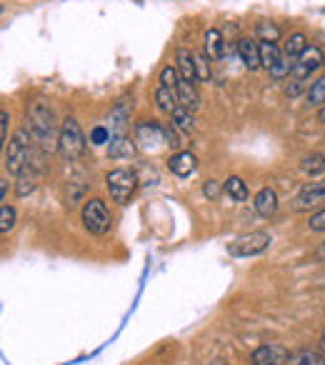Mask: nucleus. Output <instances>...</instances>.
Returning a JSON list of instances; mask_svg holds the SVG:
<instances>
[{"instance_id": "1", "label": "nucleus", "mask_w": 325, "mask_h": 365, "mask_svg": "<svg viewBox=\"0 0 325 365\" xmlns=\"http://www.w3.org/2000/svg\"><path fill=\"white\" fill-rule=\"evenodd\" d=\"M61 125L53 106L43 98H36L26 106V128L43 153H56L61 145Z\"/></svg>"}, {"instance_id": "2", "label": "nucleus", "mask_w": 325, "mask_h": 365, "mask_svg": "<svg viewBox=\"0 0 325 365\" xmlns=\"http://www.w3.org/2000/svg\"><path fill=\"white\" fill-rule=\"evenodd\" d=\"M36 148H38V143L33 140L28 128H21V130L11 138V143L6 145V170L11 173V175H21L26 168L43 170V158L38 155Z\"/></svg>"}, {"instance_id": "3", "label": "nucleus", "mask_w": 325, "mask_h": 365, "mask_svg": "<svg viewBox=\"0 0 325 365\" xmlns=\"http://www.w3.org/2000/svg\"><path fill=\"white\" fill-rule=\"evenodd\" d=\"M105 185L113 203L128 205L138 190V175L133 170H128V168H115V170H110L105 175Z\"/></svg>"}, {"instance_id": "4", "label": "nucleus", "mask_w": 325, "mask_h": 365, "mask_svg": "<svg viewBox=\"0 0 325 365\" xmlns=\"http://www.w3.org/2000/svg\"><path fill=\"white\" fill-rule=\"evenodd\" d=\"M81 218H83L86 230H88V233H93V235H105L108 230H110V225H113L110 210H108V205L103 203L100 198L86 200V205H83V210H81Z\"/></svg>"}, {"instance_id": "5", "label": "nucleus", "mask_w": 325, "mask_h": 365, "mask_svg": "<svg viewBox=\"0 0 325 365\" xmlns=\"http://www.w3.org/2000/svg\"><path fill=\"white\" fill-rule=\"evenodd\" d=\"M86 150V138H83L81 123L76 118H66L61 125V145H58V153H61L66 160H78Z\"/></svg>"}, {"instance_id": "6", "label": "nucleus", "mask_w": 325, "mask_h": 365, "mask_svg": "<svg viewBox=\"0 0 325 365\" xmlns=\"http://www.w3.org/2000/svg\"><path fill=\"white\" fill-rule=\"evenodd\" d=\"M273 238L265 230H253V233H245L240 238H235L233 243H228V253L233 258H253V255H260L270 248Z\"/></svg>"}, {"instance_id": "7", "label": "nucleus", "mask_w": 325, "mask_h": 365, "mask_svg": "<svg viewBox=\"0 0 325 365\" xmlns=\"http://www.w3.org/2000/svg\"><path fill=\"white\" fill-rule=\"evenodd\" d=\"M323 63H325L323 51H320V48H315V46H308L303 51V56L295 58L293 71H290V78H293V81H308V78L313 76V73L318 71Z\"/></svg>"}, {"instance_id": "8", "label": "nucleus", "mask_w": 325, "mask_h": 365, "mask_svg": "<svg viewBox=\"0 0 325 365\" xmlns=\"http://www.w3.org/2000/svg\"><path fill=\"white\" fill-rule=\"evenodd\" d=\"M290 205H293V210H298V213H305V210L325 205V182H308V185L295 195Z\"/></svg>"}, {"instance_id": "9", "label": "nucleus", "mask_w": 325, "mask_h": 365, "mask_svg": "<svg viewBox=\"0 0 325 365\" xmlns=\"http://www.w3.org/2000/svg\"><path fill=\"white\" fill-rule=\"evenodd\" d=\"M288 348L280 343H265L250 353V365H283L288 363Z\"/></svg>"}, {"instance_id": "10", "label": "nucleus", "mask_w": 325, "mask_h": 365, "mask_svg": "<svg viewBox=\"0 0 325 365\" xmlns=\"http://www.w3.org/2000/svg\"><path fill=\"white\" fill-rule=\"evenodd\" d=\"M130 113H133V98H120V101L113 106L110 110V118H108V123H110V135H125V128L128 123H130Z\"/></svg>"}, {"instance_id": "11", "label": "nucleus", "mask_w": 325, "mask_h": 365, "mask_svg": "<svg viewBox=\"0 0 325 365\" xmlns=\"http://www.w3.org/2000/svg\"><path fill=\"white\" fill-rule=\"evenodd\" d=\"M138 143H143L145 148H155L158 143L165 140V133H162V125L155 120H140L135 128Z\"/></svg>"}, {"instance_id": "12", "label": "nucleus", "mask_w": 325, "mask_h": 365, "mask_svg": "<svg viewBox=\"0 0 325 365\" xmlns=\"http://www.w3.org/2000/svg\"><path fill=\"white\" fill-rule=\"evenodd\" d=\"M238 56L248 71H258V68H263V63H260V43H255L253 38H240L238 41Z\"/></svg>"}, {"instance_id": "13", "label": "nucleus", "mask_w": 325, "mask_h": 365, "mask_svg": "<svg viewBox=\"0 0 325 365\" xmlns=\"http://www.w3.org/2000/svg\"><path fill=\"white\" fill-rule=\"evenodd\" d=\"M195 168H198V160H195V155L190 150L175 153V155H170V160H168V170L178 178H188L190 173H195Z\"/></svg>"}, {"instance_id": "14", "label": "nucleus", "mask_w": 325, "mask_h": 365, "mask_svg": "<svg viewBox=\"0 0 325 365\" xmlns=\"http://www.w3.org/2000/svg\"><path fill=\"white\" fill-rule=\"evenodd\" d=\"M253 205H255V213L258 215H263V218H273V215L278 213V193H275L273 188L258 190Z\"/></svg>"}, {"instance_id": "15", "label": "nucleus", "mask_w": 325, "mask_h": 365, "mask_svg": "<svg viewBox=\"0 0 325 365\" xmlns=\"http://www.w3.org/2000/svg\"><path fill=\"white\" fill-rule=\"evenodd\" d=\"M175 63H178L175 68H178V73H180V81L195 83V56L188 51V48H178Z\"/></svg>"}, {"instance_id": "16", "label": "nucleus", "mask_w": 325, "mask_h": 365, "mask_svg": "<svg viewBox=\"0 0 325 365\" xmlns=\"http://www.w3.org/2000/svg\"><path fill=\"white\" fill-rule=\"evenodd\" d=\"M205 56H208L210 61H220V58L225 56V41L218 28L205 31Z\"/></svg>"}, {"instance_id": "17", "label": "nucleus", "mask_w": 325, "mask_h": 365, "mask_svg": "<svg viewBox=\"0 0 325 365\" xmlns=\"http://www.w3.org/2000/svg\"><path fill=\"white\" fill-rule=\"evenodd\" d=\"M108 155H110L113 160L135 155V143H133L128 135H113L110 138V148H108Z\"/></svg>"}, {"instance_id": "18", "label": "nucleus", "mask_w": 325, "mask_h": 365, "mask_svg": "<svg viewBox=\"0 0 325 365\" xmlns=\"http://www.w3.org/2000/svg\"><path fill=\"white\" fill-rule=\"evenodd\" d=\"M285 365H325V355L318 353V350L300 348L288 355V363Z\"/></svg>"}, {"instance_id": "19", "label": "nucleus", "mask_w": 325, "mask_h": 365, "mask_svg": "<svg viewBox=\"0 0 325 365\" xmlns=\"http://www.w3.org/2000/svg\"><path fill=\"white\" fill-rule=\"evenodd\" d=\"M178 103L183 108H188V110H198L200 108V96H198V91H195V86L193 83H188V81H180L178 83Z\"/></svg>"}, {"instance_id": "20", "label": "nucleus", "mask_w": 325, "mask_h": 365, "mask_svg": "<svg viewBox=\"0 0 325 365\" xmlns=\"http://www.w3.org/2000/svg\"><path fill=\"white\" fill-rule=\"evenodd\" d=\"M155 106L160 108L162 113H168V115H173L175 113V108L180 106L178 103V93L175 91H170V88H158L155 91Z\"/></svg>"}, {"instance_id": "21", "label": "nucleus", "mask_w": 325, "mask_h": 365, "mask_svg": "<svg viewBox=\"0 0 325 365\" xmlns=\"http://www.w3.org/2000/svg\"><path fill=\"white\" fill-rule=\"evenodd\" d=\"M38 175H41V170H36V168H26V170L18 175V195L21 198H26V195H31L33 190L38 188Z\"/></svg>"}, {"instance_id": "22", "label": "nucleus", "mask_w": 325, "mask_h": 365, "mask_svg": "<svg viewBox=\"0 0 325 365\" xmlns=\"http://www.w3.org/2000/svg\"><path fill=\"white\" fill-rule=\"evenodd\" d=\"M223 190H225V193H228L233 200H238V203L248 200V185H245L243 178H238V175H230L228 180L223 182Z\"/></svg>"}, {"instance_id": "23", "label": "nucleus", "mask_w": 325, "mask_h": 365, "mask_svg": "<svg viewBox=\"0 0 325 365\" xmlns=\"http://www.w3.org/2000/svg\"><path fill=\"white\" fill-rule=\"evenodd\" d=\"M308 48V38H305V33H293V36L285 41L283 46V53L293 61V58H300L303 56V51Z\"/></svg>"}, {"instance_id": "24", "label": "nucleus", "mask_w": 325, "mask_h": 365, "mask_svg": "<svg viewBox=\"0 0 325 365\" xmlns=\"http://www.w3.org/2000/svg\"><path fill=\"white\" fill-rule=\"evenodd\" d=\"M300 168H303L305 175H320V173H325V155L323 153H310L300 160Z\"/></svg>"}, {"instance_id": "25", "label": "nucleus", "mask_w": 325, "mask_h": 365, "mask_svg": "<svg viewBox=\"0 0 325 365\" xmlns=\"http://www.w3.org/2000/svg\"><path fill=\"white\" fill-rule=\"evenodd\" d=\"M173 125L178 128V130H183V133H193V128H195V120H193V110H188V108H183V106H178L175 108V113L173 115Z\"/></svg>"}, {"instance_id": "26", "label": "nucleus", "mask_w": 325, "mask_h": 365, "mask_svg": "<svg viewBox=\"0 0 325 365\" xmlns=\"http://www.w3.org/2000/svg\"><path fill=\"white\" fill-rule=\"evenodd\" d=\"M280 56H283V51L278 48V43H260V63H263V68L270 71L280 61Z\"/></svg>"}, {"instance_id": "27", "label": "nucleus", "mask_w": 325, "mask_h": 365, "mask_svg": "<svg viewBox=\"0 0 325 365\" xmlns=\"http://www.w3.org/2000/svg\"><path fill=\"white\" fill-rule=\"evenodd\" d=\"M255 36L260 38V43H278L280 41V28L270 21H263L255 26Z\"/></svg>"}, {"instance_id": "28", "label": "nucleus", "mask_w": 325, "mask_h": 365, "mask_svg": "<svg viewBox=\"0 0 325 365\" xmlns=\"http://www.w3.org/2000/svg\"><path fill=\"white\" fill-rule=\"evenodd\" d=\"M16 228V208L8 203L0 205V233L8 235L11 230Z\"/></svg>"}, {"instance_id": "29", "label": "nucleus", "mask_w": 325, "mask_h": 365, "mask_svg": "<svg viewBox=\"0 0 325 365\" xmlns=\"http://www.w3.org/2000/svg\"><path fill=\"white\" fill-rule=\"evenodd\" d=\"M290 71H293V63H290V58L283 53V56H280V61L275 63L268 73H270V78H273V81H283V78L290 76Z\"/></svg>"}, {"instance_id": "30", "label": "nucleus", "mask_w": 325, "mask_h": 365, "mask_svg": "<svg viewBox=\"0 0 325 365\" xmlns=\"http://www.w3.org/2000/svg\"><path fill=\"white\" fill-rule=\"evenodd\" d=\"M308 103L310 106H325V76L310 86L308 91Z\"/></svg>"}, {"instance_id": "31", "label": "nucleus", "mask_w": 325, "mask_h": 365, "mask_svg": "<svg viewBox=\"0 0 325 365\" xmlns=\"http://www.w3.org/2000/svg\"><path fill=\"white\" fill-rule=\"evenodd\" d=\"M213 78L210 73V58L208 56H195V81L208 83Z\"/></svg>"}, {"instance_id": "32", "label": "nucleus", "mask_w": 325, "mask_h": 365, "mask_svg": "<svg viewBox=\"0 0 325 365\" xmlns=\"http://www.w3.org/2000/svg\"><path fill=\"white\" fill-rule=\"evenodd\" d=\"M178 83H180V73L178 68H162L160 71V86L162 88H170V91H178Z\"/></svg>"}, {"instance_id": "33", "label": "nucleus", "mask_w": 325, "mask_h": 365, "mask_svg": "<svg viewBox=\"0 0 325 365\" xmlns=\"http://www.w3.org/2000/svg\"><path fill=\"white\" fill-rule=\"evenodd\" d=\"M308 230H313V233H325V208H320L318 213L310 215Z\"/></svg>"}, {"instance_id": "34", "label": "nucleus", "mask_w": 325, "mask_h": 365, "mask_svg": "<svg viewBox=\"0 0 325 365\" xmlns=\"http://www.w3.org/2000/svg\"><path fill=\"white\" fill-rule=\"evenodd\" d=\"M110 128H105V125H98L96 130L91 133V143L93 145H103V143H110Z\"/></svg>"}, {"instance_id": "35", "label": "nucleus", "mask_w": 325, "mask_h": 365, "mask_svg": "<svg viewBox=\"0 0 325 365\" xmlns=\"http://www.w3.org/2000/svg\"><path fill=\"white\" fill-rule=\"evenodd\" d=\"M203 195L210 200H215L220 195V182L218 180H205L203 182Z\"/></svg>"}, {"instance_id": "36", "label": "nucleus", "mask_w": 325, "mask_h": 365, "mask_svg": "<svg viewBox=\"0 0 325 365\" xmlns=\"http://www.w3.org/2000/svg\"><path fill=\"white\" fill-rule=\"evenodd\" d=\"M303 86H305V81H293V78H290V86L285 88V96H288V98H298L300 91H303Z\"/></svg>"}, {"instance_id": "37", "label": "nucleus", "mask_w": 325, "mask_h": 365, "mask_svg": "<svg viewBox=\"0 0 325 365\" xmlns=\"http://www.w3.org/2000/svg\"><path fill=\"white\" fill-rule=\"evenodd\" d=\"M162 133H165V143H168V145H173V148L180 145L178 135H175V125H162Z\"/></svg>"}, {"instance_id": "38", "label": "nucleus", "mask_w": 325, "mask_h": 365, "mask_svg": "<svg viewBox=\"0 0 325 365\" xmlns=\"http://www.w3.org/2000/svg\"><path fill=\"white\" fill-rule=\"evenodd\" d=\"M8 123H11V113L3 110L0 113V138H3V143H8Z\"/></svg>"}, {"instance_id": "39", "label": "nucleus", "mask_w": 325, "mask_h": 365, "mask_svg": "<svg viewBox=\"0 0 325 365\" xmlns=\"http://www.w3.org/2000/svg\"><path fill=\"white\" fill-rule=\"evenodd\" d=\"M0 195H3V203H6V195H8V180H0Z\"/></svg>"}, {"instance_id": "40", "label": "nucleus", "mask_w": 325, "mask_h": 365, "mask_svg": "<svg viewBox=\"0 0 325 365\" xmlns=\"http://www.w3.org/2000/svg\"><path fill=\"white\" fill-rule=\"evenodd\" d=\"M318 120H320V123H323V125H325V106H323V108H320V110H318Z\"/></svg>"}, {"instance_id": "41", "label": "nucleus", "mask_w": 325, "mask_h": 365, "mask_svg": "<svg viewBox=\"0 0 325 365\" xmlns=\"http://www.w3.org/2000/svg\"><path fill=\"white\" fill-rule=\"evenodd\" d=\"M318 255H320V258H325V243H323V245H320V248H318Z\"/></svg>"}, {"instance_id": "42", "label": "nucleus", "mask_w": 325, "mask_h": 365, "mask_svg": "<svg viewBox=\"0 0 325 365\" xmlns=\"http://www.w3.org/2000/svg\"><path fill=\"white\" fill-rule=\"evenodd\" d=\"M320 348H323V350H325V333H323V335H320Z\"/></svg>"}]
</instances>
